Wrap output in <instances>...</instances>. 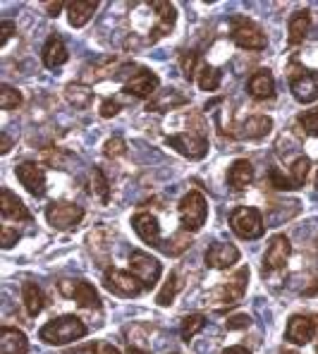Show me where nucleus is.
<instances>
[{
    "instance_id": "1",
    "label": "nucleus",
    "mask_w": 318,
    "mask_h": 354,
    "mask_svg": "<svg viewBox=\"0 0 318 354\" xmlns=\"http://www.w3.org/2000/svg\"><path fill=\"white\" fill-rule=\"evenodd\" d=\"M86 333H88V328L84 321L72 314H65V316H60V319L48 321V324L39 330V337L46 345L62 347V345H70V342L80 340V337H84Z\"/></svg>"
},
{
    "instance_id": "2",
    "label": "nucleus",
    "mask_w": 318,
    "mask_h": 354,
    "mask_svg": "<svg viewBox=\"0 0 318 354\" xmlns=\"http://www.w3.org/2000/svg\"><path fill=\"white\" fill-rule=\"evenodd\" d=\"M177 213H180V223H182V230H185V232L201 230L203 223H206V218H208L206 196H203L199 189L187 192V194L180 199Z\"/></svg>"
},
{
    "instance_id": "3",
    "label": "nucleus",
    "mask_w": 318,
    "mask_h": 354,
    "mask_svg": "<svg viewBox=\"0 0 318 354\" xmlns=\"http://www.w3.org/2000/svg\"><path fill=\"white\" fill-rule=\"evenodd\" d=\"M230 227L242 239H259L265 232V223L259 208L254 206H237L230 213Z\"/></svg>"
},
{
    "instance_id": "4",
    "label": "nucleus",
    "mask_w": 318,
    "mask_h": 354,
    "mask_svg": "<svg viewBox=\"0 0 318 354\" xmlns=\"http://www.w3.org/2000/svg\"><path fill=\"white\" fill-rule=\"evenodd\" d=\"M232 29H230V39L234 41V46L244 50H263L268 46V36L263 34V29L256 22H252L249 17H232Z\"/></svg>"
},
{
    "instance_id": "5",
    "label": "nucleus",
    "mask_w": 318,
    "mask_h": 354,
    "mask_svg": "<svg viewBox=\"0 0 318 354\" xmlns=\"http://www.w3.org/2000/svg\"><path fill=\"white\" fill-rule=\"evenodd\" d=\"M82 218H84V208L70 204V201H53V204L46 208V221H48V225L60 232L75 230L82 223Z\"/></svg>"
},
{
    "instance_id": "6",
    "label": "nucleus",
    "mask_w": 318,
    "mask_h": 354,
    "mask_svg": "<svg viewBox=\"0 0 318 354\" xmlns=\"http://www.w3.org/2000/svg\"><path fill=\"white\" fill-rule=\"evenodd\" d=\"M129 268L142 280L144 290H153V285L158 283L160 273H163V266H160L158 259L142 252V249H134V252L129 254Z\"/></svg>"
},
{
    "instance_id": "7",
    "label": "nucleus",
    "mask_w": 318,
    "mask_h": 354,
    "mask_svg": "<svg viewBox=\"0 0 318 354\" xmlns=\"http://www.w3.org/2000/svg\"><path fill=\"white\" fill-rule=\"evenodd\" d=\"M58 290L62 297L77 301V306H82V309H101V297L86 280H60Z\"/></svg>"
},
{
    "instance_id": "8",
    "label": "nucleus",
    "mask_w": 318,
    "mask_h": 354,
    "mask_svg": "<svg viewBox=\"0 0 318 354\" xmlns=\"http://www.w3.org/2000/svg\"><path fill=\"white\" fill-rule=\"evenodd\" d=\"M103 285H106L108 292L118 295V297H137L142 295L144 285L142 280L134 273H127V270L120 268H108L106 275H103Z\"/></svg>"
},
{
    "instance_id": "9",
    "label": "nucleus",
    "mask_w": 318,
    "mask_h": 354,
    "mask_svg": "<svg viewBox=\"0 0 318 354\" xmlns=\"http://www.w3.org/2000/svg\"><path fill=\"white\" fill-rule=\"evenodd\" d=\"M165 144H168V147L173 149V151H177L180 156L189 158V160H201V158H206V153H208L206 137H201V134H194V132L173 134V137L165 139Z\"/></svg>"
},
{
    "instance_id": "10",
    "label": "nucleus",
    "mask_w": 318,
    "mask_h": 354,
    "mask_svg": "<svg viewBox=\"0 0 318 354\" xmlns=\"http://www.w3.org/2000/svg\"><path fill=\"white\" fill-rule=\"evenodd\" d=\"M318 335V316L309 314H294L288 321V328H285V337L292 345L301 347V345H309L311 340Z\"/></svg>"
},
{
    "instance_id": "11",
    "label": "nucleus",
    "mask_w": 318,
    "mask_h": 354,
    "mask_svg": "<svg viewBox=\"0 0 318 354\" xmlns=\"http://www.w3.org/2000/svg\"><path fill=\"white\" fill-rule=\"evenodd\" d=\"M249 275H252L249 266H242L227 283H223L218 290H213V299L223 301V304H237V301H242L249 285Z\"/></svg>"
},
{
    "instance_id": "12",
    "label": "nucleus",
    "mask_w": 318,
    "mask_h": 354,
    "mask_svg": "<svg viewBox=\"0 0 318 354\" xmlns=\"http://www.w3.org/2000/svg\"><path fill=\"white\" fill-rule=\"evenodd\" d=\"M206 266L213 270H225L239 261V249L230 242H213L206 249Z\"/></svg>"
},
{
    "instance_id": "13",
    "label": "nucleus",
    "mask_w": 318,
    "mask_h": 354,
    "mask_svg": "<svg viewBox=\"0 0 318 354\" xmlns=\"http://www.w3.org/2000/svg\"><path fill=\"white\" fill-rule=\"evenodd\" d=\"M158 86H160V80L156 72L146 70V67H142V70L137 72V75L132 77V80L124 84V91L129 93V96L134 98H153L156 93H158Z\"/></svg>"
},
{
    "instance_id": "14",
    "label": "nucleus",
    "mask_w": 318,
    "mask_h": 354,
    "mask_svg": "<svg viewBox=\"0 0 318 354\" xmlns=\"http://www.w3.org/2000/svg\"><path fill=\"white\" fill-rule=\"evenodd\" d=\"M292 254V244L285 235H275L268 242V249L263 254V268L265 270H283L288 266V259Z\"/></svg>"
},
{
    "instance_id": "15",
    "label": "nucleus",
    "mask_w": 318,
    "mask_h": 354,
    "mask_svg": "<svg viewBox=\"0 0 318 354\" xmlns=\"http://www.w3.org/2000/svg\"><path fill=\"white\" fill-rule=\"evenodd\" d=\"M132 227L139 239L149 244V247H163V242H160V223L153 213L142 211L137 216H132Z\"/></svg>"
},
{
    "instance_id": "16",
    "label": "nucleus",
    "mask_w": 318,
    "mask_h": 354,
    "mask_svg": "<svg viewBox=\"0 0 318 354\" xmlns=\"http://www.w3.org/2000/svg\"><path fill=\"white\" fill-rule=\"evenodd\" d=\"M17 177L24 185V189L34 196H44L46 194V173L41 170L39 163H31V160H24V163L17 165Z\"/></svg>"
},
{
    "instance_id": "17",
    "label": "nucleus",
    "mask_w": 318,
    "mask_h": 354,
    "mask_svg": "<svg viewBox=\"0 0 318 354\" xmlns=\"http://www.w3.org/2000/svg\"><path fill=\"white\" fill-rule=\"evenodd\" d=\"M292 96L299 103L318 101V72H299L290 80Z\"/></svg>"
},
{
    "instance_id": "18",
    "label": "nucleus",
    "mask_w": 318,
    "mask_h": 354,
    "mask_svg": "<svg viewBox=\"0 0 318 354\" xmlns=\"http://www.w3.org/2000/svg\"><path fill=\"white\" fill-rule=\"evenodd\" d=\"M187 103H189V96H185L180 88L168 86V88H158V93H156V96L149 101V106H146V111L165 113V111H173V108L187 106Z\"/></svg>"
},
{
    "instance_id": "19",
    "label": "nucleus",
    "mask_w": 318,
    "mask_h": 354,
    "mask_svg": "<svg viewBox=\"0 0 318 354\" xmlns=\"http://www.w3.org/2000/svg\"><path fill=\"white\" fill-rule=\"evenodd\" d=\"M67 58H70V53H67L65 39H62L60 34H50L48 41L44 44V50H41L44 65L48 67V70H58V67L65 65Z\"/></svg>"
},
{
    "instance_id": "20",
    "label": "nucleus",
    "mask_w": 318,
    "mask_h": 354,
    "mask_svg": "<svg viewBox=\"0 0 318 354\" xmlns=\"http://www.w3.org/2000/svg\"><path fill=\"white\" fill-rule=\"evenodd\" d=\"M151 8L156 10V17H158V24H156L153 29H151V41H160L163 36H168L170 31H173L175 22H177V10L173 8L170 3H151Z\"/></svg>"
},
{
    "instance_id": "21",
    "label": "nucleus",
    "mask_w": 318,
    "mask_h": 354,
    "mask_svg": "<svg viewBox=\"0 0 318 354\" xmlns=\"http://www.w3.org/2000/svg\"><path fill=\"white\" fill-rule=\"evenodd\" d=\"M247 93L256 101H265V98L275 96V80L270 70H256L247 82Z\"/></svg>"
},
{
    "instance_id": "22",
    "label": "nucleus",
    "mask_w": 318,
    "mask_h": 354,
    "mask_svg": "<svg viewBox=\"0 0 318 354\" xmlns=\"http://www.w3.org/2000/svg\"><path fill=\"white\" fill-rule=\"evenodd\" d=\"M0 213H3L5 221H31L29 208L22 204L19 196H15L12 192L5 187L3 194H0Z\"/></svg>"
},
{
    "instance_id": "23",
    "label": "nucleus",
    "mask_w": 318,
    "mask_h": 354,
    "mask_svg": "<svg viewBox=\"0 0 318 354\" xmlns=\"http://www.w3.org/2000/svg\"><path fill=\"white\" fill-rule=\"evenodd\" d=\"M27 352H29V340L22 330L10 326H5L0 330V354H27Z\"/></svg>"
},
{
    "instance_id": "24",
    "label": "nucleus",
    "mask_w": 318,
    "mask_h": 354,
    "mask_svg": "<svg viewBox=\"0 0 318 354\" xmlns=\"http://www.w3.org/2000/svg\"><path fill=\"white\" fill-rule=\"evenodd\" d=\"M309 29H311L309 10H297V12L290 17V24H288V44L299 46L301 41L309 36Z\"/></svg>"
},
{
    "instance_id": "25",
    "label": "nucleus",
    "mask_w": 318,
    "mask_h": 354,
    "mask_svg": "<svg viewBox=\"0 0 318 354\" xmlns=\"http://www.w3.org/2000/svg\"><path fill=\"white\" fill-rule=\"evenodd\" d=\"M252 180H254V165L247 158L234 160L230 170H227V185L232 189H244L247 185H252Z\"/></svg>"
},
{
    "instance_id": "26",
    "label": "nucleus",
    "mask_w": 318,
    "mask_h": 354,
    "mask_svg": "<svg viewBox=\"0 0 318 354\" xmlns=\"http://www.w3.org/2000/svg\"><path fill=\"white\" fill-rule=\"evenodd\" d=\"M270 129H273V120H270L268 115H252L249 120H244V124H242V129L237 132V137L263 139Z\"/></svg>"
},
{
    "instance_id": "27",
    "label": "nucleus",
    "mask_w": 318,
    "mask_h": 354,
    "mask_svg": "<svg viewBox=\"0 0 318 354\" xmlns=\"http://www.w3.org/2000/svg\"><path fill=\"white\" fill-rule=\"evenodd\" d=\"M22 299H24V306H27L29 316H39L46 306V295L34 280H27L22 285Z\"/></svg>"
},
{
    "instance_id": "28",
    "label": "nucleus",
    "mask_w": 318,
    "mask_h": 354,
    "mask_svg": "<svg viewBox=\"0 0 318 354\" xmlns=\"http://www.w3.org/2000/svg\"><path fill=\"white\" fill-rule=\"evenodd\" d=\"M96 10H98V3H82V0H77V3H67V19H70V24L75 29H82L88 19L93 17Z\"/></svg>"
},
{
    "instance_id": "29",
    "label": "nucleus",
    "mask_w": 318,
    "mask_h": 354,
    "mask_svg": "<svg viewBox=\"0 0 318 354\" xmlns=\"http://www.w3.org/2000/svg\"><path fill=\"white\" fill-rule=\"evenodd\" d=\"M65 98L70 106L77 108V111H86V108H91V103H93V91L84 84L72 82V84L65 86Z\"/></svg>"
},
{
    "instance_id": "30",
    "label": "nucleus",
    "mask_w": 318,
    "mask_h": 354,
    "mask_svg": "<svg viewBox=\"0 0 318 354\" xmlns=\"http://www.w3.org/2000/svg\"><path fill=\"white\" fill-rule=\"evenodd\" d=\"M180 290H182L180 275L170 273L168 280H165V285H163V290H160L158 297H156V304H158V306H170L175 301V297H177V292H180Z\"/></svg>"
},
{
    "instance_id": "31",
    "label": "nucleus",
    "mask_w": 318,
    "mask_h": 354,
    "mask_svg": "<svg viewBox=\"0 0 318 354\" xmlns=\"http://www.w3.org/2000/svg\"><path fill=\"white\" fill-rule=\"evenodd\" d=\"M203 326H206V316L203 314H189L182 319V326H180V335L185 342H189L191 337L196 335V333L203 330Z\"/></svg>"
},
{
    "instance_id": "32",
    "label": "nucleus",
    "mask_w": 318,
    "mask_h": 354,
    "mask_svg": "<svg viewBox=\"0 0 318 354\" xmlns=\"http://www.w3.org/2000/svg\"><path fill=\"white\" fill-rule=\"evenodd\" d=\"M221 82H223V72L218 70V67L201 65L199 86L203 88V91H218V88H221Z\"/></svg>"
},
{
    "instance_id": "33",
    "label": "nucleus",
    "mask_w": 318,
    "mask_h": 354,
    "mask_svg": "<svg viewBox=\"0 0 318 354\" xmlns=\"http://www.w3.org/2000/svg\"><path fill=\"white\" fill-rule=\"evenodd\" d=\"M297 124H299L301 132H304L306 137H316L318 134V106L299 113V115H297Z\"/></svg>"
},
{
    "instance_id": "34",
    "label": "nucleus",
    "mask_w": 318,
    "mask_h": 354,
    "mask_svg": "<svg viewBox=\"0 0 318 354\" xmlns=\"http://www.w3.org/2000/svg\"><path fill=\"white\" fill-rule=\"evenodd\" d=\"M91 185H93V194L101 199V204H108V199H111V185H108V180L101 168L91 170Z\"/></svg>"
},
{
    "instance_id": "35",
    "label": "nucleus",
    "mask_w": 318,
    "mask_h": 354,
    "mask_svg": "<svg viewBox=\"0 0 318 354\" xmlns=\"http://www.w3.org/2000/svg\"><path fill=\"white\" fill-rule=\"evenodd\" d=\"M309 170H311V160L306 158V156H299L297 160H292L290 165V177L294 180L297 187H301L306 182V177H309Z\"/></svg>"
},
{
    "instance_id": "36",
    "label": "nucleus",
    "mask_w": 318,
    "mask_h": 354,
    "mask_svg": "<svg viewBox=\"0 0 318 354\" xmlns=\"http://www.w3.org/2000/svg\"><path fill=\"white\" fill-rule=\"evenodd\" d=\"M19 106H22V93L10 84L0 86V108H3V111H15V108H19Z\"/></svg>"
},
{
    "instance_id": "37",
    "label": "nucleus",
    "mask_w": 318,
    "mask_h": 354,
    "mask_svg": "<svg viewBox=\"0 0 318 354\" xmlns=\"http://www.w3.org/2000/svg\"><path fill=\"white\" fill-rule=\"evenodd\" d=\"M196 65H199V53H196V50H187V53H182L180 70H182V77H185V80H189V82L194 80Z\"/></svg>"
},
{
    "instance_id": "38",
    "label": "nucleus",
    "mask_w": 318,
    "mask_h": 354,
    "mask_svg": "<svg viewBox=\"0 0 318 354\" xmlns=\"http://www.w3.org/2000/svg\"><path fill=\"white\" fill-rule=\"evenodd\" d=\"M268 185L273 187V189H280V192L299 189V187L294 185V180H292V177H285L278 168H273V170L268 173Z\"/></svg>"
},
{
    "instance_id": "39",
    "label": "nucleus",
    "mask_w": 318,
    "mask_h": 354,
    "mask_svg": "<svg viewBox=\"0 0 318 354\" xmlns=\"http://www.w3.org/2000/svg\"><path fill=\"white\" fill-rule=\"evenodd\" d=\"M72 156L67 153V151H62L58 147H53V149H48V151H44V160L50 165V168H67V163L65 160H70Z\"/></svg>"
},
{
    "instance_id": "40",
    "label": "nucleus",
    "mask_w": 318,
    "mask_h": 354,
    "mask_svg": "<svg viewBox=\"0 0 318 354\" xmlns=\"http://www.w3.org/2000/svg\"><path fill=\"white\" fill-rule=\"evenodd\" d=\"M103 153H106V158H120V156L127 153V144H124L122 137H111L103 144Z\"/></svg>"
},
{
    "instance_id": "41",
    "label": "nucleus",
    "mask_w": 318,
    "mask_h": 354,
    "mask_svg": "<svg viewBox=\"0 0 318 354\" xmlns=\"http://www.w3.org/2000/svg\"><path fill=\"white\" fill-rule=\"evenodd\" d=\"M227 330H244V328L252 326V319H249V314H234L227 319Z\"/></svg>"
},
{
    "instance_id": "42",
    "label": "nucleus",
    "mask_w": 318,
    "mask_h": 354,
    "mask_svg": "<svg viewBox=\"0 0 318 354\" xmlns=\"http://www.w3.org/2000/svg\"><path fill=\"white\" fill-rule=\"evenodd\" d=\"M139 70H142V65H132V62H127V65H122V67H120V70L115 72V80H118V82H122V84H127V82L132 80V77L137 75Z\"/></svg>"
},
{
    "instance_id": "43",
    "label": "nucleus",
    "mask_w": 318,
    "mask_h": 354,
    "mask_svg": "<svg viewBox=\"0 0 318 354\" xmlns=\"http://www.w3.org/2000/svg\"><path fill=\"white\" fill-rule=\"evenodd\" d=\"M120 108H122V106H120L115 98H106V101L101 103V111H98V113H101V118H115L120 113Z\"/></svg>"
},
{
    "instance_id": "44",
    "label": "nucleus",
    "mask_w": 318,
    "mask_h": 354,
    "mask_svg": "<svg viewBox=\"0 0 318 354\" xmlns=\"http://www.w3.org/2000/svg\"><path fill=\"white\" fill-rule=\"evenodd\" d=\"M0 242H3V249L15 247V244L19 242V232H17V230H12V227L5 225V227H3V239H0Z\"/></svg>"
},
{
    "instance_id": "45",
    "label": "nucleus",
    "mask_w": 318,
    "mask_h": 354,
    "mask_svg": "<svg viewBox=\"0 0 318 354\" xmlns=\"http://www.w3.org/2000/svg\"><path fill=\"white\" fill-rule=\"evenodd\" d=\"M98 352H101V347L96 342H86V345L75 347V350H67L65 354H98Z\"/></svg>"
},
{
    "instance_id": "46",
    "label": "nucleus",
    "mask_w": 318,
    "mask_h": 354,
    "mask_svg": "<svg viewBox=\"0 0 318 354\" xmlns=\"http://www.w3.org/2000/svg\"><path fill=\"white\" fill-rule=\"evenodd\" d=\"M0 31H3V34H0V46H5L10 41V36L15 34V24L12 22H3V24H0Z\"/></svg>"
},
{
    "instance_id": "47",
    "label": "nucleus",
    "mask_w": 318,
    "mask_h": 354,
    "mask_svg": "<svg viewBox=\"0 0 318 354\" xmlns=\"http://www.w3.org/2000/svg\"><path fill=\"white\" fill-rule=\"evenodd\" d=\"M10 151H12V139L8 137V132H3L0 134V153H10Z\"/></svg>"
},
{
    "instance_id": "48",
    "label": "nucleus",
    "mask_w": 318,
    "mask_h": 354,
    "mask_svg": "<svg viewBox=\"0 0 318 354\" xmlns=\"http://www.w3.org/2000/svg\"><path fill=\"white\" fill-rule=\"evenodd\" d=\"M62 8H65V3H60V0H58V3H46V10H48L50 17H58Z\"/></svg>"
},
{
    "instance_id": "49",
    "label": "nucleus",
    "mask_w": 318,
    "mask_h": 354,
    "mask_svg": "<svg viewBox=\"0 0 318 354\" xmlns=\"http://www.w3.org/2000/svg\"><path fill=\"white\" fill-rule=\"evenodd\" d=\"M221 354H252V350H247L244 345H232V347H227V350H223Z\"/></svg>"
},
{
    "instance_id": "50",
    "label": "nucleus",
    "mask_w": 318,
    "mask_h": 354,
    "mask_svg": "<svg viewBox=\"0 0 318 354\" xmlns=\"http://www.w3.org/2000/svg\"><path fill=\"white\" fill-rule=\"evenodd\" d=\"M98 354H120L118 347H113V345H101V352Z\"/></svg>"
},
{
    "instance_id": "51",
    "label": "nucleus",
    "mask_w": 318,
    "mask_h": 354,
    "mask_svg": "<svg viewBox=\"0 0 318 354\" xmlns=\"http://www.w3.org/2000/svg\"><path fill=\"white\" fill-rule=\"evenodd\" d=\"M127 354H146V352H144V350H139V347H134V345H132V347H129V350H127Z\"/></svg>"
},
{
    "instance_id": "52",
    "label": "nucleus",
    "mask_w": 318,
    "mask_h": 354,
    "mask_svg": "<svg viewBox=\"0 0 318 354\" xmlns=\"http://www.w3.org/2000/svg\"><path fill=\"white\" fill-rule=\"evenodd\" d=\"M316 189H318V173H316Z\"/></svg>"
},
{
    "instance_id": "53",
    "label": "nucleus",
    "mask_w": 318,
    "mask_h": 354,
    "mask_svg": "<svg viewBox=\"0 0 318 354\" xmlns=\"http://www.w3.org/2000/svg\"><path fill=\"white\" fill-rule=\"evenodd\" d=\"M316 354H318V347H316Z\"/></svg>"
}]
</instances>
